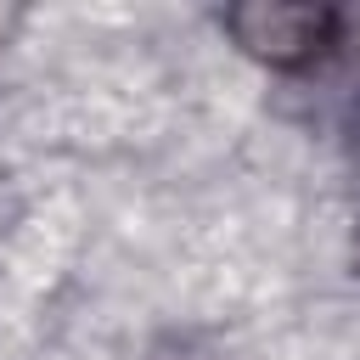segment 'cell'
<instances>
[{
  "label": "cell",
  "mask_w": 360,
  "mask_h": 360,
  "mask_svg": "<svg viewBox=\"0 0 360 360\" xmlns=\"http://www.w3.org/2000/svg\"><path fill=\"white\" fill-rule=\"evenodd\" d=\"M225 28L236 34L242 51H253L259 62L270 68H298L309 56L326 51L332 28H338V11L326 6H281V0H259V6H236L225 17Z\"/></svg>",
  "instance_id": "6da1fadb"
}]
</instances>
